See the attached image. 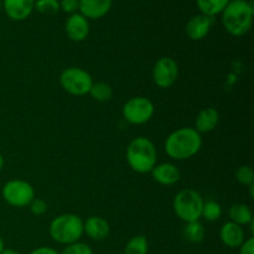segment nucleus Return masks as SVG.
Returning a JSON list of instances; mask_svg holds the SVG:
<instances>
[{"label":"nucleus","instance_id":"nucleus-27","mask_svg":"<svg viewBox=\"0 0 254 254\" xmlns=\"http://www.w3.org/2000/svg\"><path fill=\"white\" fill-rule=\"evenodd\" d=\"M30 211H31L32 215L35 216H42L44 213H46L47 211V203L46 201H44L42 198H36L35 197L34 200L30 202L29 205Z\"/></svg>","mask_w":254,"mask_h":254},{"label":"nucleus","instance_id":"nucleus-25","mask_svg":"<svg viewBox=\"0 0 254 254\" xmlns=\"http://www.w3.org/2000/svg\"><path fill=\"white\" fill-rule=\"evenodd\" d=\"M41 14H56L60 11L59 0H35V7Z\"/></svg>","mask_w":254,"mask_h":254},{"label":"nucleus","instance_id":"nucleus-30","mask_svg":"<svg viewBox=\"0 0 254 254\" xmlns=\"http://www.w3.org/2000/svg\"><path fill=\"white\" fill-rule=\"evenodd\" d=\"M29 254H60V253L51 247H39L36 248V250L31 251Z\"/></svg>","mask_w":254,"mask_h":254},{"label":"nucleus","instance_id":"nucleus-8","mask_svg":"<svg viewBox=\"0 0 254 254\" xmlns=\"http://www.w3.org/2000/svg\"><path fill=\"white\" fill-rule=\"evenodd\" d=\"M155 112L153 102L146 97H133L124 103L122 114L128 123L140 126L150 121Z\"/></svg>","mask_w":254,"mask_h":254},{"label":"nucleus","instance_id":"nucleus-32","mask_svg":"<svg viewBox=\"0 0 254 254\" xmlns=\"http://www.w3.org/2000/svg\"><path fill=\"white\" fill-rule=\"evenodd\" d=\"M2 168H4V156H2L1 153H0V173H1Z\"/></svg>","mask_w":254,"mask_h":254},{"label":"nucleus","instance_id":"nucleus-6","mask_svg":"<svg viewBox=\"0 0 254 254\" xmlns=\"http://www.w3.org/2000/svg\"><path fill=\"white\" fill-rule=\"evenodd\" d=\"M60 84L72 96H86L89 93L93 78L91 74L79 67H68L60 74Z\"/></svg>","mask_w":254,"mask_h":254},{"label":"nucleus","instance_id":"nucleus-16","mask_svg":"<svg viewBox=\"0 0 254 254\" xmlns=\"http://www.w3.org/2000/svg\"><path fill=\"white\" fill-rule=\"evenodd\" d=\"M220 240L226 247L240 248L242 243L246 241L245 231H243L241 226L228 221V222L223 223V226L221 227Z\"/></svg>","mask_w":254,"mask_h":254},{"label":"nucleus","instance_id":"nucleus-28","mask_svg":"<svg viewBox=\"0 0 254 254\" xmlns=\"http://www.w3.org/2000/svg\"><path fill=\"white\" fill-rule=\"evenodd\" d=\"M79 7V0H61L60 1V10L66 14H74Z\"/></svg>","mask_w":254,"mask_h":254},{"label":"nucleus","instance_id":"nucleus-24","mask_svg":"<svg viewBox=\"0 0 254 254\" xmlns=\"http://www.w3.org/2000/svg\"><path fill=\"white\" fill-rule=\"evenodd\" d=\"M236 180L243 186H248L254 184V171L250 165H242L236 170L235 173Z\"/></svg>","mask_w":254,"mask_h":254},{"label":"nucleus","instance_id":"nucleus-21","mask_svg":"<svg viewBox=\"0 0 254 254\" xmlns=\"http://www.w3.org/2000/svg\"><path fill=\"white\" fill-rule=\"evenodd\" d=\"M89 94L94 101L103 103V102L111 101L113 97V88L106 82H96V83L93 82L89 89Z\"/></svg>","mask_w":254,"mask_h":254},{"label":"nucleus","instance_id":"nucleus-4","mask_svg":"<svg viewBox=\"0 0 254 254\" xmlns=\"http://www.w3.org/2000/svg\"><path fill=\"white\" fill-rule=\"evenodd\" d=\"M49 233L60 245H72L79 242L83 235V220L74 213H64L51 221Z\"/></svg>","mask_w":254,"mask_h":254},{"label":"nucleus","instance_id":"nucleus-31","mask_svg":"<svg viewBox=\"0 0 254 254\" xmlns=\"http://www.w3.org/2000/svg\"><path fill=\"white\" fill-rule=\"evenodd\" d=\"M0 254H21V253L17 252V251H15V250H11V248H4V250H2V252Z\"/></svg>","mask_w":254,"mask_h":254},{"label":"nucleus","instance_id":"nucleus-3","mask_svg":"<svg viewBox=\"0 0 254 254\" xmlns=\"http://www.w3.org/2000/svg\"><path fill=\"white\" fill-rule=\"evenodd\" d=\"M127 161L131 170L138 174L151 173L158 160V153L153 141L145 136H138L127 148Z\"/></svg>","mask_w":254,"mask_h":254},{"label":"nucleus","instance_id":"nucleus-15","mask_svg":"<svg viewBox=\"0 0 254 254\" xmlns=\"http://www.w3.org/2000/svg\"><path fill=\"white\" fill-rule=\"evenodd\" d=\"M111 232L109 223L101 216H91L83 221V233H86L91 240L103 241Z\"/></svg>","mask_w":254,"mask_h":254},{"label":"nucleus","instance_id":"nucleus-19","mask_svg":"<svg viewBox=\"0 0 254 254\" xmlns=\"http://www.w3.org/2000/svg\"><path fill=\"white\" fill-rule=\"evenodd\" d=\"M231 0H196L198 10L206 16L213 17L221 14Z\"/></svg>","mask_w":254,"mask_h":254},{"label":"nucleus","instance_id":"nucleus-11","mask_svg":"<svg viewBox=\"0 0 254 254\" xmlns=\"http://www.w3.org/2000/svg\"><path fill=\"white\" fill-rule=\"evenodd\" d=\"M213 24V17L206 16L203 14L195 15L188 21L185 27V32L188 37L192 41H200L205 39L210 32Z\"/></svg>","mask_w":254,"mask_h":254},{"label":"nucleus","instance_id":"nucleus-34","mask_svg":"<svg viewBox=\"0 0 254 254\" xmlns=\"http://www.w3.org/2000/svg\"><path fill=\"white\" fill-rule=\"evenodd\" d=\"M250 195H251V198H254V184L250 186Z\"/></svg>","mask_w":254,"mask_h":254},{"label":"nucleus","instance_id":"nucleus-33","mask_svg":"<svg viewBox=\"0 0 254 254\" xmlns=\"http://www.w3.org/2000/svg\"><path fill=\"white\" fill-rule=\"evenodd\" d=\"M5 248V243H4V240H2V237L0 236V253L2 252V250Z\"/></svg>","mask_w":254,"mask_h":254},{"label":"nucleus","instance_id":"nucleus-1","mask_svg":"<svg viewBox=\"0 0 254 254\" xmlns=\"http://www.w3.org/2000/svg\"><path fill=\"white\" fill-rule=\"evenodd\" d=\"M202 138L193 128H179L169 134L165 140V151L174 160H186L200 151Z\"/></svg>","mask_w":254,"mask_h":254},{"label":"nucleus","instance_id":"nucleus-10","mask_svg":"<svg viewBox=\"0 0 254 254\" xmlns=\"http://www.w3.org/2000/svg\"><path fill=\"white\" fill-rule=\"evenodd\" d=\"M64 31L68 39L74 42H82L89 35V21L79 12L69 15L64 24Z\"/></svg>","mask_w":254,"mask_h":254},{"label":"nucleus","instance_id":"nucleus-14","mask_svg":"<svg viewBox=\"0 0 254 254\" xmlns=\"http://www.w3.org/2000/svg\"><path fill=\"white\" fill-rule=\"evenodd\" d=\"M151 176L158 184L164 186L175 185L181 178V173L176 165L171 163H163L154 166Z\"/></svg>","mask_w":254,"mask_h":254},{"label":"nucleus","instance_id":"nucleus-12","mask_svg":"<svg viewBox=\"0 0 254 254\" xmlns=\"http://www.w3.org/2000/svg\"><path fill=\"white\" fill-rule=\"evenodd\" d=\"M35 0H2V10L14 21H22L31 15Z\"/></svg>","mask_w":254,"mask_h":254},{"label":"nucleus","instance_id":"nucleus-26","mask_svg":"<svg viewBox=\"0 0 254 254\" xmlns=\"http://www.w3.org/2000/svg\"><path fill=\"white\" fill-rule=\"evenodd\" d=\"M61 254H93V250L86 243L76 242L67 245Z\"/></svg>","mask_w":254,"mask_h":254},{"label":"nucleus","instance_id":"nucleus-17","mask_svg":"<svg viewBox=\"0 0 254 254\" xmlns=\"http://www.w3.org/2000/svg\"><path fill=\"white\" fill-rule=\"evenodd\" d=\"M218 122H220V114L212 107H207L203 108L202 111L198 112L197 117L195 121V130L197 133H210V131L215 130L217 127Z\"/></svg>","mask_w":254,"mask_h":254},{"label":"nucleus","instance_id":"nucleus-9","mask_svg":"<svg viewBox=\"0 0 254 254\" xmlns=\"http://www.w3.org/2000/svg\"><path fill=\"white\" fill-rule=\"evenodd\" d=\"M179 76V66L171 57H161L153 68V81L159 88H170Z\"/></svg>","mask_w":254,"mask_h":254},{"label":"nucleus","instance_id":"nucleus-7","mask_svg":"<svg viewBox=\"0 0 254 254\" xmlns=\"http://www.w3.org/2000/svg\"><path fill=\"white\" fill-rule=\"evenodd\" d=\"M2 198L12 207H26L35 198V190L31 184L25 180H10L5 183L1 190Z\"/></svg>","mask_w":254,"mask_h":254},{"label":"nucleus","instance_id":"nucleus-22","mask_svg":"<svg viewBox=\"0 0 254 254\" xmlns=\"http://www.w3.org/2000/svg\"><path fill=\"white\" fill-rule=\"evenodd\" d=\"M149 243L145 236H134L124 248V254H148Z\"/></svg>","mask_w":254,"mask_h":254},{"label":"nucleus","instance_id":"nucleus-35","mask_svg":"<svg viewBox=\"0 0 254 254\" xmlns=\"http://www.w3.org/2000/svg\"><path fill=\"white\" fill-rule=\"evenodd\" d=\"M2 11V0H0V12Z\"/></svg>","mask_w":254,"mask_h":254},{"label":"nucleus","instance_id":"nucleus-5","mask_svg":"<svg viewBox=\"0 0 254 254\" xmlns=\"http://www.w3.org/2000/svg\"><path fill=\"white\" fill-rule=\"evenodd\" d=\"M203 198L197 191L192 189L181 190L174 198V212L184 222H193L201 218L203 207Z\"/></svg>","mask_w":254,"mask_h":254},{"label":"nucleus","instance_id":"nucleus-20","mask_svg":"<svg viewBox=\"0 0 254 254\" xmlns=\"http://www.w3.org/2000/svg\"><path fill=\"white\" fill-rule=\"evenodd\" d=\"M184 236L191 243H201L205 238V227L200 221L186 223L184 228Z\"/></svg>","mask_w":254,"mask_h":254},{"label":"nucleus","instance_id":"nucleus-2","mask_svg":"<svg viewBox=\"0 0 254 254\" xmlns=\"http://www.w3.org/2000/svg\"><path fill=\"white\" fill-rule=\"evenodd\" d=\"M221 14L226 31L232 36H243L252 27L253 2L250 0H231Z\"/></svg>","mask_w":254,"mask_h":254},{"label":"nucleus","instance_id":"nucleus-13","mask_svg":"<svg viewBox=\"0 0 254 254\" xmlns=\"http://www.w3.org/2000/svg\"><path fill=\"white\" fill-rule=\"evenodd\" d=\"M113 0H79V14L86 19H101L111 10Z\"/></svg>","mask_w":254,"mask_h":254},{"label":"nucleus","instance_id":"nucleus-23","mask_svg":"<svg viewBox=\"0 0 254 254\" xmlns=\"http://www.w3.org/2000/svg\"><path fill=\"white\" fill-rule=\"evenodd\" d=\"M221 216H222V207H221L220 203L212 200L203 202L201 217L205 218L206 221H210V222H215V221L220 220Z\"/></svg>","mask_w":254,"mask_h":254},{"label":"nucleus","instance_id":"nucleus-18","mask_svg":"<svg viewBox=\"0 0 254 254\" xmlns=\"http://www.w3.org/2000/svg\"><path fill=\"white\" fill-rule=\"evenodd\" d=\"M228 217H230L231 222L243 227V226H247L252 222L253 213L248 205H245V203H235L228 210Z\"/></svg>","mask_w":254,"mask_h":254},{"label":"nucleus","instance_id":"nucleus-29","mask_svg":"<svg viewBox=\"0 0 254 254\" xmlns=\"http://www.w3.org/2000/svg\"><path fill=\"white\" fill-rule=\"evenodd\" d=\"M240 254H254V238L250 237L240 247Z\"/></svg>","mask_w":254,"mask_h":254}]
</instances>
